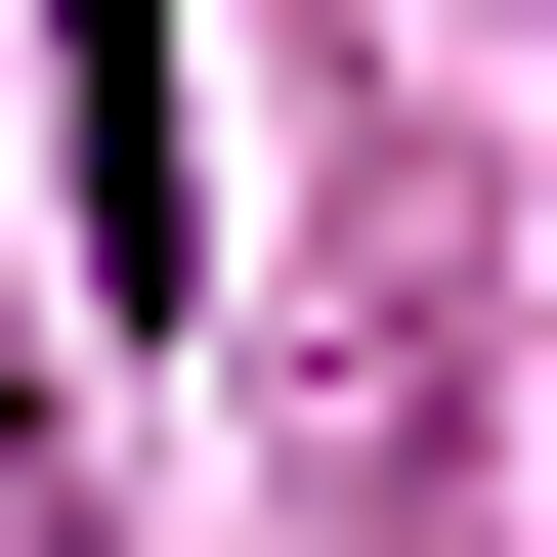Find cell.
I'll list each match as a JSON object with an SVG mask.
<instances>
[{
	"mask_svg": "<svg viewBox=\"0 0 557 557\" xmlns=\"http://www.w3.org/2000/svg\"><path fill=\"white\" fill-rule=\"evenodd\" d=\"M44 214H86V300H214V129H172V0H44Z\"/></svg>",
	"mask_w": 557,
	"mask_h": 557,
	"instance_id": "cell-1",
	"label": "cell"
}]
</instances>
